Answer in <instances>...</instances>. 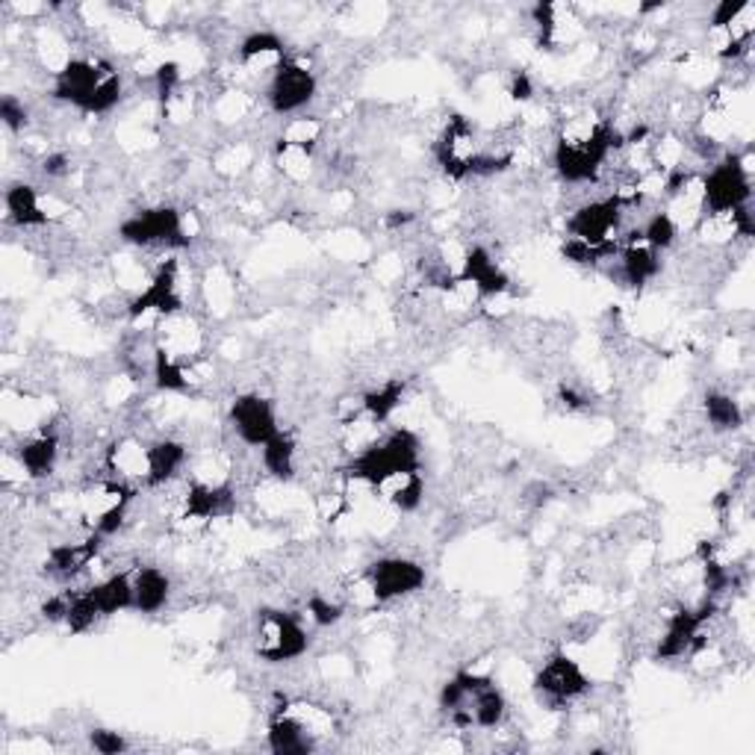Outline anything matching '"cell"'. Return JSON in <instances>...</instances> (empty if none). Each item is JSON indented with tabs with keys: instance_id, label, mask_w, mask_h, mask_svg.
Wrapping results in <instances>:
<instances>
[{
	"instance_id": "obj_1",
	"label": "cell",
	"mask_w": 755,
	"mask_h": 755,
	"mask_svg": "<svg viewBox=\"0 0 755 755\" xmlns=\"http://www.w3.org/2000/svg\"><path fill=\"white\" fill-rule=\"evenodd\" d=\"M56 101L72 103L77 110L103 116L110 112L121 98V77L107 59H68L54 72Z\"/></svg>"
},
{
	"instance_id": "obj_2",
	"label": "cell",
	"mask_w": 755,
	"mask_h": 755,
	"mask_svg": "<svg viewBox=\"0 0 755 755\" xmlns=\"http://www.w3.org/2000/svg\"><path fill=\"white\" fill-rule=\"evenodd\" d=\"M405 470H419V437L407 428H396L384 440H378L366 451L354 455L346 472H349V479L375 488L378 481Z\"/></svg>"
},
{
	"instance_id": "obj_3",
	"label": "cell",
	"mask_w": 755,
	"mask_h": 755,
	"mask_svg": "<svg viewBox=\"0 0 755 755\" xmlns=\"http://www.w3.org/2000/svg\"><path fill=\"white\" fill-rule=\"evenodd\" d=\"M753 198V180L749 166L741 154H723L711 166L709 175H702V216L709 212H732L744 207Z\"/></svg>"
},
{
	"instance_id": "obj_4",
	"label": "cell",
	"mask_w": 755,
	"mask_h": 755,
	"mask_svg": "<svg viewBox=\"0 0 755 755\" xmlns=\"http://www.w3.org/2000/svg\"><path fill=\"white\" fill-rule=\"evenodd\" d=\"M254 653L266 664L295 661L307 653V628L286 611H260L254 626Z\"/></svg>"
},
{
	"instance_id": "obj_5",
	"label": "cell",
	"mask_w": 755,
	"mask_h": 755,
	"mask_svg": "<svg viewBox=\"0 0 755 755\" xmlns=\"http://www.w3.org/2000/svg\"><path fill=\"white\" fill-rule=\"evenodd\" d=\"M121 240L139 249H184L189 245V237L184 231V212L172 207H154V210L133 212L128 221H121Z\"/></svg>"
},
{
	"instance_id": "obj_6",
	"label": "cell",
	"mask_w": 755,
	"mask_h": 755,
	"mask_svg": "<svg viewBox=\"0 0 755 755\" xmlns=\"http://www.w3.org/2000/svg\"><path fill=\"white\" fill-rule=\"evenodd\" d=\"M623 198L611 193L609 198H597V201L581 204L579 210L567 219V231L572 240L588 242V245H605V242L617 240L614 233L623 228Z\"/></svg>"
},
{
	"instance_id": "obj_7",
	"label": "cell",
	"mask_w": 755,
	"mask_h": 755,
	"mask_svg": "<svg viewBox=\"0 0 755 755\" xmlns=\"http://www.w3.org/2000/svg\"><path fill=\"white\" fill-rule=\"evenodd\" d=\"M316 95V77L307 65L286 59L272 77H269V107L277 116H289V112L305 110L307 103L314 101Z\"/></svg>"
},
{
	"instance_id": "obj_8",
	"label": "cell",
	"mask_w": 755,
	"mask_h": 755,
	"mask_svg": "<svg viewBox=\"0 0 755 755\" xmlns=\"http://www.w3.org/2000/svg\"><path fill=\"white\" fill-rule=\"evenodd\" d=\"M535 688L544 693L549 705H563V702L576 700L581 693L590 691V679L584 676L579 664L572 661L570 655L555 653L544 661V667L537 670Z\"/></svg>"
},
{
	"instance_id": "obj_9",
	"label": "cell",
	"mask_w": 755,
	"mask_h": 755,
	"mask_svg": "<svg viewBox=\"0 0 755 755\" xmlns=\"http://www.w3.org/2000/svg\"><path fill=\"white\" fill-rule=\"evenodd\" d=\"M366 579L375 590V599L387 605L393 599L411 597L425 584V570L411 558H381L366 567Z\"/></svg>"
},
{
	"instance_id": "obj_10",
	"label": "cell",
	"mask_w": 755,
	"mask_h": 755,
	"mask_svg": "<svg viewBox=\"0 0 755 755\" xmlns=\"http://www.w3.org/2000/svg\"><path fill=\"white\" fill-rule=\"evenodd\" d=\"M231 425L237 437L245 446H266L281 428H277V416L272 402H266L258 393H245V396L233 398L231 405Z\"/></svg>"
},
{
	"instance_id": "obj_11",
	"label": "cell",
	"mask_w": 755,
	"mask_h": 755,
	"mask_svg": "<svg viewBox=\"0 0 755 755\" xmlns=\"http://www.w3.org/2000/svg\"><path fill=\"white\" fill-rule=\"evenodd\" d=\"M177 260H166L163 266L154 272L151 284L130 302V319H145L147 314L175 316L184 307V298L177 293Z\"/></svg>"
},
{
	"instance_id": "obj_12",
	"label": "cell",
	"mask_w": 755,
	"mask_h": 755,
	"mask_svg": "<svg viewBox=\"0 0 755 755\" xmlns=\"http://www.w3.org/2000/svg\"><path fill=\"white\" fill-rule=\"evenodd\" d=\"M434 154L440 160V166L451 177H470V163L481 154V142L475 136V128L463 116L449 119L442 130L440 142L434 147Z\"/></svg>"
},
{
	"instance_id": "obj_13",
	"label": "cell",
	"mask_w": 755,
	"mask_h": 755,
	"mask_svg": "<svg viewBox=\"0 0 755 755\" xmlns=\"http://www.w3.org/2000/svg\"><path fill=\"white\" fill-rule=\"evenodd\" d=\"M458 281L472 286L475 295H481V298H493V295L507 293V286H511V277L505 275V269L499 266L493 254L488 249H481V245L467 251L461 272H458Z\"/></svg>"
},
{
	"instance_id": "obj_14",
	"label": "cell",
	"mask_w": 755,
	"mask_h": 755,
	"mask_svg": "<svg viewBox=\"0 0 755 755\" xmlns=\"http://www.w3.org/2000/svg\"><path fill=\"white\" fill-rule=\"evenodd\" d=\"M286 63V47L275 33H251L240 45V65L245 72L272 74Z\"/></svg>"
},
{
	"instance_id": "obj_15",
	"label": "cell",
	"mask_w": 755,
	"mask_h": 755,
	"mask_svg": "<svg viewBox=\"0 0 755 755\" xmlns=\"http://www.w3.org/2000/svg\"><path fill=\"white\" fill-rule=\"evenodd\" d=\"M101 535H92L80 544H59L47 555V572L56 579H74L89 567L101 552Z\"/></svg>"
},
{
	"instance_id": "obj_16",
	"label": "cell",
	"mask_w": 755,
	"mask_h": 755,
	"mask_svg": "<svg viewBox=\"0 0 755 755\" xmlns=\"http://www.w3.org/2000/svg\"><path fill=\"white\" fill-rule=\"evenodd\" d=\"M172 581L160 567H139L133 572V609L139 614H157L166 609Z\"/></svg>"
},
{
	"instance_id": "obj_17",
	"label": "cell",
	"mask_w": 755,
	"mask_h": 755,
	"mask_svg": "<svg viewBox=\"0 0 755 755\" xmlns=\"http://www.w3.org/2000/svg\"><path fill=\"white\" fill-rule=\"evenodd\" d=\"M107 470L119 481H147V446L136 437H121L107 449Z\"/></svg>"
},
{
	"instance_id": "obj_18",
	"label": "cell",
	"mask_w": 755,
	"mask_h": 755,
	"mask_svg": "<svg viewBox=\"0 0 755 755\" xmlns=\"http://www.w3.org/2000/svg\"><path fill=\"white\" fill-rule=\"evenodd\" d=\"M372 490L396 511H416L425 496V479L419 470L393 472L384 481H378Z\"/></svg>"
},
{
	"instance_id": "obj_19",
	"label": "cell",
	"mask_w": 755,
	"mask_h": 755,
	"mask_svg": "<svg viewBox=\"0 0 755 755\" xmlns=\"http://www.w3.org/2000/svg\"><path fill=\"white\" fill-rule=\"evenodd\" d=\"M186 451L184 442L177 440H157L147 446V488H163L168 481L175 479L177 472L184 470Z\"/></svg>"
},
{
	"instance_id": "obj_20",
	"label": "cell",
	"mask_w": 755,
	"mask_h": 755,
	"mask_svg": "<svg viewBox=\"0 0 755 755\" xmlns=\"http://www.w3.org/2000/svg\"><path fill=\"white\" fill-rule=\"evenodd\" d=\"M56 461H59V437L56 434H36L19 446L21 470H28L30 479H47L54 475Z\"/></svg>"
},
{
	"instance_id": "obj_21",
	"label": "cell",
	"mask_w": 755,
	"mask_h": 755,
	"mask_svg": "<svg viewBox=\"0 0 755 755\" xmlns=\"http://www.w3.org/2000/svg\"><path fill=\"white\" fill-rule=\"evenodd\" d=\"M505 693L499 691L493 679L479 676L475 688H472V729H496L505 720Z\"/></svg>"
},
{
	"instance_id": "obj_22",
	"label": "cell",
	"mask_w": 755,
	"mask_h": 755,
	"mask_svg": "<svg viewBox=\"0 0 755 755\" xmlns=\"http://www.w3.org/2000/svg\"><path fill=\"white\" fill-rule=\"evenodd\" d=\"M7 216H10L12 225L19 228H39V225H47V212L42 195L36 193V186L30 184H12L7 189Z\"/></svg>"
},
{
	"instance_id": "obj_23",
	"label": "cell",
	"mask_w": 755,
	"mask_h": 755,
	"mask_svg": "<svg viewBox=\"0 0 755 755\" xmlns=\"http://www.w3.org/2000/svg\"><path fill=\"white\" fill-rule=\"evenodd\" d=\"M89 593H92L95 605L103 617L133 609V572H112L110 579L92 584Z\"/></svg>"
},
{
	"instance_id": "obj_24",
	"label": "cell",
	"mask_w": 755,
	"mask_h": 755,
	"mask_svg": "<svg viewBox=\"0 0 755 755\" xmlns=\"http://www.w3.org/2000/svg\"><path fill=\"white\" fill-rule=\"evenodd\" d=\"M263 451V470L277 481H293L295 475V440L293 434L277 431L266 446H260Z\"/></svg>"
},
{
	"instance_id": "obj_25",
	"label": "cell",
	"mask_w": 755,
	"mask_h": 755,
	"mask_svg": "<svg viewBox=\"0 0 755 755\" xmlns=\"http://www.w3.org/2000/svg\"><path fill=\"white\" fill-rule=\"evenodd\" d=\"M405 387L407 384L402 381V378H393V381H387V384H381V387L363 396V411H366L372 419H378V423H387L390 416L396 414V407L402 405V398H405Z\"/></svg>"
},
{
	"instance_id": "obj_26",
	"label": "cell",
	"mask_w": 755,
	"mask_h": 755,
	"mask_svg": "<svg viewBox=\"0 0 755 755\" xmlns=\"http://www.w3.org/2000/svg\"><path fill=\"white\" fill-rule=\"evenodd\" d=\"M154 384L166 393H189L193 390V381L186 375V366L177 358H172L168 351H163L157 346L154 349Z\"/></svg>"
},
{
	"instance_id": "obj_27",
	"label": "cell",
	"mask_w": 755,
	"mask_h": 755,
	"mask_svg": "<svg viewBox=\"0 0 755 755\" xmlns=\"http://www.w3.org/2000/svg\"><path fill=\"white\" fill-rule=\"evenodd\" d=\"M705 419L714 431H735L744 425V414L732 396L726 393H709L705 396Z\"/></svg>"
},
{
	"instance_id": "obj_28",
	"label": "cell",
	"mask_w": 755,
	"mask_h": 755,
	"mask_svg": "<svg viewBox=\"0 0 755 755\" xmlns=\"http://www.w3.org/2000/svg\"><path fill=\"white\" fill-rule=\"evenodd\" d=\"M641 237H644V242L649 245L653 251H667V249H672L676 245V237H679V228H676V221L667 216L664 210H658V212H653L649 219L641 225Z\"/></svg>"
},
{
	"instance_id": "obj_29",
	"label": "cell",
	"mask_w": 755,
	"mask_h": 755,
	"mask_svg": "<svg viewBox=\"0 0 755 755\" xmlns=\"http://www.w3.org/2000/svg\"><path fill=\"white\" fill-rule=\"evenodd\" d=\"M98 617H103V614L98 611V605H95V599H92V593H89V588L72 593V609H68V617H65V623H68V628H72L74 635H84V632H89Z\"/></svg>"
},
{
	"instance_id": "obj_30",
	"label": "cell",
	"mask_w": 755,
	"mask_h": 755,
	"mask_svg": "<svg viewBox=\"0 0 755 755\" xmlns=\"http://www.w3.org/2000/svg\"><path fill=\"white\" fill-rule=\"evenodd\" d=\"M307 611H310V620H314L316 626H333V623H340L342 614H346V605H340V602H328L325 597H310Z\"/></svg>"
},
{
	"instance_id": "obj_31",
	"label": "cell",
	"mask_w": 755,
	"mask_h": 755,
	"mask_svg": "<svg viewBox=\"0 0 755 755\" xmlns=\"http://www.w3.org/2000/svg\"><path fill=\"white\" fill-rule=\"evenodd\" d=\"M154 84H157V95L160 101L168 103L172 98L177 95V89H180V65L177 63H163L154 72Z\"/></svg>"
},
{
	"instance_id": "obj_32",
	"label": "cell",
	"mask_w": 755,
	"mask_h": 755,
	"mask_svg": "<svg viewBox=\"0 0 755 755\" xmlns=\"http://www.w3.org/2000/svg\"><path fill=\"white\" fill-rule=\"evenodd\" d=\"M0 119H3L7 130H12V133H19V130L28 128V110H24V103H21L19 98H12V95H3V101H0Z\"/></svg>"
},
{
	"instance_id": "obj_33",
	"label": "cell",
	"mask_w": 755,
	"mask_h": 755,
	"mask_svg": "<svg viewBox=\"0 0 755 755\" xmlns=\"http://www.w3.org/2000/svg\"><path fill=\"white\" fill-rule=\"evenodd\" d=\"M89 744H92L95 753L103 755H116L128 749L124 737H121L119 732H112V729H92V732H89Z\"/></svg>"
},
{
	"instance_id": "obj_34",
	"label": "cell",
	"mask_w": 755,
	"mask_h": 755,
	"mask_svg": "<svg viewBox=\"0 0 755 755\" xmlns=\"http://www.w3.org/2000/svg\"><path fill=\"white\" fill-rule=\"evenodd\" d=\"M42 172H45L47 177H65L72 172V160L65 157V154H47V157L42 160Z\"/></svg>"
},
{
	"instance_id": "obj_35",
	"label": "cell",
	"mask_w": 755,
	"mask_h": 755,
	"mask_svg": "<svg viewBox=\"0 0 755 755\" xmlns=\"http://www.w3.org/2000/svg\"><path fill=\"white\" fill-rule=\"evenodd\" d=\"M532 95H535V86L528 80V74L516 72L514 80H511V98L514 101H532Z\"/></svg>"
},
{
	"instance_id": "obj_36",
	"label": "cell",
	"mask_w": 755,
	"mask_h": 755,
	"mask_svg": "<svg viewBox=\"0 0 755 755\" xmlns=\"http://www.w3.org/2000/svg\"><path fill=\"white\" fill-rule=\"evenodd\" d=\"M411 221H414V212L411 210H393L387 216V228H405Z\"/></svg>"
},
{
	"instance_id": "obj_37",
	"label": "cell",
	"mask_w": 755,
	"mask_h": 755,
	"mask_svg": "<svg viewBox=\"0 0 755 755\" xmlns=\"http://www.w3.org/2000/svg\"><path fill=\"white\" fill-rule=\"evenodd\" d=\"M561 402L567 407H572V411H576V407H584V396H579L572 387H561Z\"/></svg>"
}]
</instances>
